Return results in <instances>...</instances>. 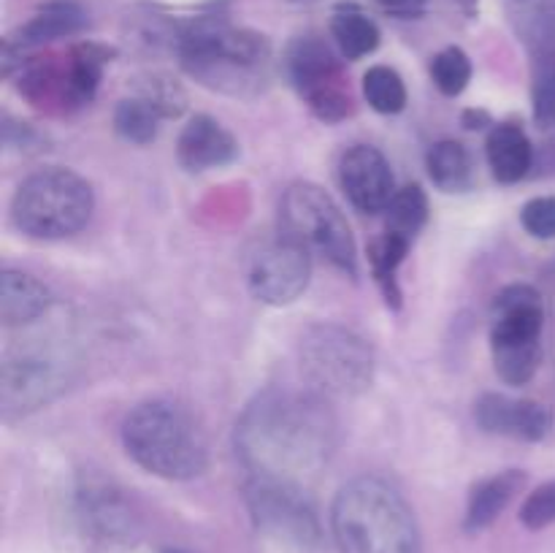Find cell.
I'll return each mask as SVG.
<instances>
[{"label":"cell","mask_w":555,"mask_h":553,"mask_svg":"<svg viewBox=\"0 0 555 553\" xmlns=\"http://www.w3.org/2000/svg\"><path fill=\"white\" fill-rule=\"evenodd\" d=\"M236 442L255 475L296 480L328 461L334 450V417L318 396L269 390L244 412Z\"/></svg>","instance_id":"1"},{"label":"cell","mask_w":555,"mask_h":553,"mask_svg":"<svg viewBox=\"0 0 555 553\" xmlns=\"http://www.w3.org/2000/svg\"><path fill=\"white\" fill-rule=\"evenodd\" d=\"M331 524L341 553H421L410 504L377 477L347 483L334 502Z\"/></svg>","instance_id":"2"},{"label":"cell","mask_w":555,"mask_h":553,"mask_svg":"<svg viewBox=\"0 0 555 553\" xmlns=\"http://www.w3.org/2000/svg\"><path fill=\"white\" fill-rule=\"evenodd\" d=\"M122 442L130 459L166 480H190L206 470V445L193 417L168 401H146L128 415Z\"/></svg>","instance_id":"3"},{"label":"cell","mask_w":555,"mask_h":553,"mask_svg":"<svg viewBox=\"0 0 555 553\" xmlns=\"http://www.w3.org/2000/svg\"><path fill=\"white\" fill-rule=\"evenodd\" d=\"M269 43L249 30H233L220 22L193 25L182 38V63L204 85L228 92L258 87L269 65Z\"/></svg>","instance_id":"4"},{"label":"cell","mask_w":555,"mask_h":553,"mask_svg":"<svg viewBox=\"0 0 555 553\" xmlns=\"http://www.w3.org/2000/svg\"><path fill=\"white\" fill-rule=\"evenodd\" d=\"M92 204L87 179L68 168H43L20 184L11 201V217L27 236L63 239L85 228Z\"/></svg>","instance_id":"5"},{"label":"cell","mask_w":555,"mask_h":553,"mask_svg":"<svg viewBox=\"0 0 555 553\" xmlns=\"http://www.w3.org/2000/svg\"><path fill=\"white\" fill-rule=\"evenodd\" d=\"M493 363L504 383L526 385L540 363V334L545 309L531 285H509L493 301Z\"/></svg>","instance_id":"6"},{"label":"cell","mask_w":555,"mask_h":553,"mask_svg":"<svg viewBox=\"0 0 555 553\" xmlns=\"http://www.w3.org/2000/svg\"><path fill=\"white\" fill-rule=\"evenodd\" d=\"M282 226L287 239L318 253L339 266L347 274H356V242L339 206L318 184H293L282 198Z\"/></svg>","instance_id":"7"},{"label":"cell","mask_w":555,"mask_h":553,"mask_svg":"<svg viewBox=\"0 0 555 553\" xmlns=\"http://www.w3.org/2000/svg\"><path fill=\"white\" fill-rule=\"evenodd\" d=\"M301 369L331 396H356L372 385L374 356L366 342L341 325H314L301 339Z\"/></svg>","instance_id":"8"},{"label":"cell","mask_w":555,"mask_h":553,"mask_svg":"<svg viewBox=\"0 0 555 553\" xmlns=\"http://www.w3.org/2000/svg\"><path fill=\"white\" fill-rule=\"evenodd\" d=\"M293 85L298 87L312 112L325 123H336L350 112V92L345 87L339 60L318 38H298L287 54Z\"/></svg>","instance_id":"9"},{"label":"cell","mask_w":555,"mask_h":553,"mask_svg":"<svg viewBox=\"0 0 555 553\" xmlns=\"http://www.w3.org/2000/svg\"><path fill=\"white\" fill-rule=\"evenodd\" d=\"M247 502L258 526H263L266 531H274L276 537H285L298 545L318 542L320 529L312 504L304 499L301 488L293 480L255 475L247 486Z\"/></svg>","instance_id":"10"},{"label":"cell","mask_w":555,"mask_h":553,"mask_svg":"<svg viewBox=\"0 0 555 553\" xmlns=\"http://www.w3.org/2000/svg\"><path fill=\"white\" fill-rule=\"evenodd\" d=\"M309 249L293 239H280L260 249L249 266V291L258 301L291 304L307 291L309 285Z\"/></svg>","instance_id":"11"},{"label":"cell","mask_w":555,"mask_h":553,"mask_svg":"<svg viewBox=\"0 0 555 553\" xmlns=\"http://www.w3.org/2000/svg\"><path fill=\"white\" fill-rule=\"evenodd\" d=\"M63 366L43 352H20L3 363L5 410H33L63 388Z\"/></svg>","instance_id":"12"},{"label":"cell","mask_w":555,"mask_h":553,"mask_svg":"<svg viewBox=\"0 0 555 553\" xmlns=\"http://www.w3.org/2000/svg\"><path fill=\"white\" fill-rule=\"evenodd\" d=\"M341 188H345L347 198L358 206L361 211H383L388 209L393 201V171H390L388 160L379 150L366 144H358L341 157L339 168Z\"/></svg>","instance_id":"13"},{"label":"cell","mask_w":555,"mask_h":553,"mask_svg":"<svg viewBox=\"0 0 555 553\" xmlns=\"http://www.w3.org/2000/svg\"><path fill=\"white\" fill-rule=\"evenodd\" d=\"M477 423L491 434L529 439L540 442L553 426V415L547 407L529 399H509L504 394H486L475 407Z\"/></svg>","instance_id":"14"},{"label":"cell","mask_w":555,"mask_h":553,"mask_svg":"<svg viewBox=\"0 0 555 553\" xmlns=\"http://www.w3.org/2000/svg\"><path fill=\"white\" fill-rule=\"evenodd\" d=\"M179 163L190 171H206L231 163L238 155V144L217 119L198 114L184 125L177 146Z\"/></svg>","instance_id":"15"},{"label":"cell","mask_w":555,"mask_h":553,"mask_svg":"<svg viewBox=\"0 0 555 553\" xmlns=\"http://www.w3.org/2000/svg\"><path fill=\"white\" fill-rule=\"evenodd\" d=\"M52 304V293L36 276L5 269L0 276V318L5 325L33 323Z\"/></svg>","instance_id":"16"},{"label":"cell","mask_w":555,"mask_h":553,"mask_svg":"<svg viewBox=\"0 0 555 553\" xmlns=\"http://www.w3.org/2000/svg\"><path fill=\"white\" fill-rule=\"evenodd\" d=\"M526 475L518 470L499 472V475L486 477V480L477 483L469 493V507H466V529L480 531L486 526H491L499 515L504 513L513 497L518 493V488L524 486Z\"/></svg>","instance_id":"17"},{"label":"cell","mask_w":555,"mask_h":553,"mask_svg":"<svg viewBox=\"0 0 555 553\" xmlns=\"http://www.w3.org/2000/svg\"><path fill=\"white\" fill-rule=\"evenodd\" d=\"M534 150L518 125H496L488 136V163L499 182L513 184L529 173Z\"/></svg>","instance_id":"18"},{"label":"cell","mask_w":555,"mask_h":553,"mask_svg":"<svg viewBox=\"0 0 555 553\" xmlns=\"http://www.w3.org/2000/svg\"><path fill=\"white\" fill-rule=\"evenodd\" d=\"M428 177L444 193H461L472 184V155L461 141H439L428 152Z\"/></svg>","instance_id":"19"},{"label":"cell","mask_w":555,"mask_h":553,"mask_svg":"<svg viewBox=\"0 0 555 553\" xmlns=\"http://www.w3.org/2000/svg\"><path fill=\"white\" fill-rule=\"evenodd\" d=\"M331 30H334L341 54L350 60L366 57V54H372L379 47V27L358 9L336 11Z\"/></svg>","instance_id":"20"},{"label":"cell","mask_w":555,"mask_h":553,"mask_svg":"<svg viewBox=\"0 0 555 553\" xmlns=\"http://www.w3.org/2000/svg\"><path fill=\"white\" fill-rule=\"evenodd\" d=\"M85 25V14L74 3H49L41 14L33 16L22 30V43H43L52 38L68 36Z\"/></svg>","instance_id":"21"},{"label":"cell","mask_w":555,"mask_h":553,"mask_svg":"<svg viewBox=\"0 0 555 553\" xmlns=\"http://www.w3.org/2000/svg\"><path fill=\"white\" fill-rule=\"evenodd\" d=\"M363 95L379 114H399L406 106V87L388 65H374L363 76Z\"/></svg>","instance_id":"22"},{"label":"cell","mask_w":555,"mask_h":553,"mask_svg":"<svg viewBox=\"0 0 555 553\" xmlns=\"http://www.w3.org/2000/svg\"><path fill=\"white\" fill-rule=\"evenodd\" d=\"M428 217V198L417 184H406V188L396 190L393 201L388 206V231L399 233V236L410 239L426 226Z\"/></svg>","instance_id":"23"},{"label":"cell","mask_w":555,"mask_h":553,"mask_svg":"<svg viewBox=\"0 0 555 553\" xmlns=\"http://www.w3.org/2000/svg\"><path fill=\"white\" fill-rule=\"evenodd\" d=\"M157 123H160V112L144 101V98H130L122 101L114 112V125L122 139L133 141V144H150L157 136Z\"/></svg>","instance_id":"24"},{"label":"cell","mask_w":555,"mask_h":553,"mask_svg":"<svg viewBox=\"0 0 555 553\" xmlns=\"http://www.w3.org/2000/svg\"><path fill=\"white\" fill-rule=\"evenodd\" d=\"M406 249H410V239L399 236L393 231H385V236L379 242H374L372 247V269L377 282L383 285L388 301H399V287H396V269L404 260Z\"/></svg>","instance_id":"25"},{"label":"cell","mask_w":555,"mask_h":553,"mask_svg":"<svg viewBox=\"0 0 555 553\" xmlns=\"http://www.w3.org/2000/svg\"><path fill=\"white\" fill-rule=\"evenodd\" d=\"M431 76L444 95H461L472 79V63L464 49L450 47L439 52L431 63Z\"/></svg>","instance_id":"26"},{"label":"cell","mask_w":555,"mask_h":553,"mask_svg":"<svg viewBox=\"0 0 555 553\" xmlns=\"http://www.w3.org/2000/svg\"><path fill=\"white\" fill-rule=\"evenodd\" d=\"M520 520L529 529H545L555 520V480L542 483L520 507Z\"/></svg>","instance_id":"27"},{"label":"cell","mask_w":555,"mask_h":553,"mask_svg":"<svg viewBox=\"0 0 555 553\" xmlns=\"http://www.w3.org/2000/svg\"><path fill=\"white\" fill-rule=\"evenodd\" d=\"M520 222L534 239H555V198L542 195L529 201L520 211Z\"/></svg>","instance_id":"28"},{"label":"cell","mask_w":555,"mask_h":553,"mask_svg":"<svg viewBox=\"0 0 555 553\" xmlns=\"http://www.w3.org/2000/svg\"><path fill=\"white\" fill-rule=\"evenodd\" d=\"M141 98L150 106H155L160 112V117H177L184 108V92L168 79H150V85L144 87Z\"/></svg>","instance_id":"29"},{"label":"cell","mask_w":555,"mask_h":553,"mask_svg":"<svg viewBox=\"0 0 555 553\" xmlns=\"http://www.w3.org/2000/svg\"><path fill=\"white\" fill-rule=\"evenodd\" d=\"M534 114L537 123L553 125L555 123V74H547L534 90Z\"/></svg>","instance_id":"30"},{"label":"cell","mask_w":555,"mask_h":553,"mask_svg":"<svg viewBox=\"0 0 555 553\" xmlns=\"http://www.w3.org/2000/svg\"><path fill=\"white\" fill-rule=\"evenodd\" d=\"M377 3L385 5L388 11H396V14H415L428 0H377Z\"/></svg>","instance_id":"31"},{"label":"cell","mask_w":555,"mask_h":553,"mask_svg":"<svg viewBox=\"0 0 555 553\" xmlns=\"http://www.w3.org/2000/svg\"><path fill=\"white\" fill-rule=\"evenodd\" d=\"M464 123H466V128H482L480 123H488V114L486 112H466Z\"/></svg>","instance_id":"32"},{"label":"cell","mask_w":555,"mask_h":553,"mask_svg":"<svg viewBox=\"0 0 555 553\" xmlns=\"http://www.w3.org/2000/svg\"><path fill=\"white\" fill-rule=\"evenodd\" d=\"M163 553H188V551H179V548H168V551H163Z\"/></svg>","instance_id":"33"}]
</instances>
